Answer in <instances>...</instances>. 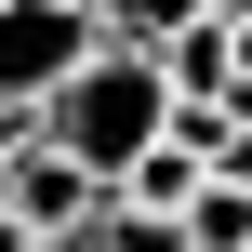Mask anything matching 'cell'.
Masks as SVG:
<instances>
[{
  "label": "cell",
  "instance_id": "obj_1",
  "mask_svg": "<svg viewBox=\"0 0 252 252\" xmlns=\"http://www.w3.org/2000/svg\"><path fill=\"white\" fill-rule=\"evenodd\" d=\"M159 133H173V80H159V53H120V40H106V53L40 106V146H66L93 186H120Z\"/></svg>",
  "mask_w": 252,
  "mask_h": 252
},
{
  "label": "cell",
  "instance_id": "obj_2",
  "mask_svg": "<svg viewBox=\"0 0 252 252\" xmlns=\"http://www.w3.org/2000/svg\"><path fill=\"white\" fill-rule=\"evenodd\" d=\"M93 53H106L93 0H0V106H27V120H40Z\"/></svg>",
  "mask_w": 252,
  "mask_h": 252
},
{
  "label": "cell",
  "instance_id": "obj_3",
  "mask_svg": "<svg viewBox=\"0 0 252 252\" xmlns=\"http://www.w3.org/2000/svg\"><path fill=\"white\" fill-rule=\"evenodd\" d=\"M0 213H13L27 239H80V226L106 213V186H93V173H80L66 146H27V159L0 173Z\"/></svg>",
  "mask_w": 252,
  "mask_h": 252
},
{
  "label": "cell",
  "instance_id": "obj_4",
  "mask_svg": "<svg viewBox=\"0 0 252 252\" xmlns=\"http://www.w3.org/2000/svg\"><path fill=\"white\" fill-rule=\"evenodd\" d=\"M199 186H213V173H199V159H186L173 133H159V146H146V159H133V173L106 186V199H120V213H159V226H186V199H199Z\"/></svg>",
  "mask_w": 252,
  "mask_h": 252
},
{
  "label": "cell",
  "instance_id": "obj_5",
  "mask_svg": "<svg viewBox=\"0 0 252 252\" xmlns=\"http://www.w3.org/2000/svg\"><path fill=\"white\" fill-rule=\"evenodd\" d=\"M159 80H173V106H226V80H239V40H226V27H186V40H159Z\"/></svg>",
  "mask_w": 252,
  "mask_h": 252
},
{
  "label": "cell",
  "instance_id": "obj_6",
  "mask_svg": "<svg viewBox=\"0 0 252 252\" xmlns=\"http://www.w3.org/2000/svg\"><path fill=\"white\" fill-rule=\"evenodd\" d=\"M93 27H106L120 53H159V40H186V27H213V0H93Z\"/></svg>",
  "mask_w": 252,
  "mask_h": 252
},
{
  "label": "cell",
  "instance_id": "obj_7",
  "mask_svg": "<svg viewBox=\"0 0 252 252\" xmlns=\"http://www.w3.org/2000/svg\"><path fill=\"white\" fill-rule=\"evenodd\" d=\"M27 146H40V120H27V106H0V173H13Z\"/></svg>",
  "mask_w": 252,
  "mask_h": 252
},
{
  "label": "cell",
  "instance_id": "obj_8",
  "mask_svg": "<svg viewBox=\"0 0 252 252\" xmlns=\"http://www.w3.org/2000/svg\"><path fill=\"white\" fill-rule=\"evenodd\" d=\"M0 252H40V239H27V226H13V213H0Z\"/></svg>",
  "mask_w": 252,
  "mask_h": 252
},
{
  "label": "cell",
  "instance_id": "obj_9",
  "mask_svg": "<svg viewBox=\"0 0 252 252\" xmlns=\"http://www.w3.org/2000/svg\"><path fill=\"white\" fill-rule=\"evenodd\" d=\"M213 13H226V27H252V0H213Z\"/></svg>",
  "mask_w": 252,
  "mask_h": 252
},
{
  "label": "cell",
  "instance_id": "obj_10",
  "mask_svg": "<svg viewBox=\"0 0 252 252\" xmlns=\"http://www.w3.org/2000/svg\"><path fill=\"white\" fill-rule=\"evenodd\" d=\"M40 252H93V226H80V239H40Z\"/></svg>",
  "mask_w": 252,
  "mask_h": 252
}]
</instances>
